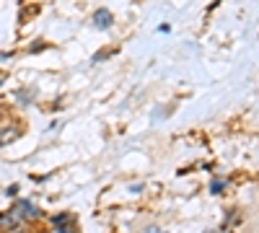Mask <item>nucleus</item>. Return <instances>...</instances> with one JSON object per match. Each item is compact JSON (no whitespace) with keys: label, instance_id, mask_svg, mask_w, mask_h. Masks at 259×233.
I'll return each instance as SVG.
<instances>
[{"label":"nucleus","instance_id":"f257e3e1","mask_svg":"<svg viewBox=\"0 0 259 233\" xmlns=\"http://www.w3.org/2000/svg\"><path fill=\"white\" fill-rule=\"evenodd\" d=\"M11 218H13V223H21V220H36V218H41V210L31 202V200H18L11 210Z\"/></svg>","mask_w":259,"mask_h":233},{"label":"nucleus","instance_id":"423d86ee","mask_svg":"<svg viewBox=\"0 0 259 233\" xmlns=\"http://www.w3.org/2000/svg\"><path fill=\"white\" fill-rule=\"evenodd\" d=\"M145 233H166V230H161V228H148Z\"/></svg>","mask_w":259,"mask_h":233},{"label":"nucleus","instance_id":"20e7f679","mask_svg":"<svg viewBox=\"0 0 259 233\" xmlns=\"http://www.w3.org/2000/svg\"><path fill=\"white\" fill-rule=\"evenodd\" d=\"M18 135H21V130H18V127H3V130H0V148H3V145H8V143H13Z\"/></svg>","mask_w":259,"mask_h":233},{"label":"nucleus","instance_id":"7ed1b4c3","mask_svg":"<svg viewBox=\"0 0 259 233\" xmlns=\"http://www.w3.org/2000/svg\"><path fill=\"white\" fill-rule=\"evenodd\" d=\"M91 21H94V26H96L99 31H106V29H109V26L114 24V16H112V11H109V8H96Z\"/></svg>","mask_w":259,"mask_h":233},{"label":"nucleus","instance_id":"f03ea898","mask_svg":"<svg viewBox=\"0 0 259 233\" xmlns=\"http://www.w3.org/2000/svg\"><path fill=\"white\" fill-rule=\"evenodd\" d=\"M52 225H55L57 233H75V230H73V228H75L73 213H57V215H52Z\"/></svg>","mask_w":259,"mask_h":233},{"label":"nucleus","instance_id":"6e6552de","mask_svg":"<svg viewBox=\"0 0 259 233\" xmlns=\"http://www.w3.org/2000/svg\"><path fill=\"white\" fill-rule=\"evenodd\" d=\"M3 78H6V75H3V73H0V83H3Z\"/></svg>","mask_w":259,"mask_h":233},{"label":"nucleus","instance_id":"0eeeda50","mask_svg":"<svg viewBox=\"0 0 259 233\" xmlns=\"http://www.w3.org/2000/svg\"><path fill=\"white\" fill-rule=\"evenodd\" d=\"M8 233H26V230H21V228H8Z\"/></svg>","mask_w":259,"mask_h":233},{"label":"nucleus","instance_id":"39448f33","mask_svg":"<svg viewBox=\"0 0 259 233\" xmlns=\"http://www.w3.org/2000/svg\"><path fill=\"white\" fill-rule=\"evenodd\" d=\"M223 187H226V179H212L210 192H212V195H221V192H223Z\"/></svg>","mask_w":259,"mask_h":233}]
</instances>
